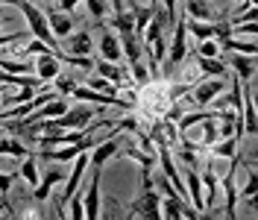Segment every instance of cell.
<instances>
[{
  "mask_svg": "<svg viewBox=\"0 0 258 220\" xmlns=\"http://www.w3.org/2000/svg\"><path fill=\"white\" fill-rule=\"evenodd\" d=\"M21 15L27 18V27H30V32L38 38V41H44L53 53H56V59H59V53H62V47H59V38L50 32V24H47V15L32 3V0H21Z\"/></svg>",
  "mask_w": 258,
  "mask_h": 220,
  "instance_id": "1",
  "label": "cell"
},
{
  "mask_svg": "<svg viewBox=\"0 0 258 220\" xmlns=\"http://www.w3.org/2000/svg\"><path fill=\"white\" fill-rule=\"evenodd\" d=\"M126 214H144V217H161V194L153 185L150 168H141V197L126 208Z\"/></svg>",
  "mask_w": 258,
  "mask_h": 220,
  "instance_id": "2",
  "label": "cell"
},
{
  "mask_svg": "<svg viewBox=\"0 0 258 220\" xmlns=\"http://www.w3.org/2000/svg\"><path fill=\"white\" fill-rule=\"evenodd\" d=\"M185 56H188V30H185V18H179V21H173V38L167 47V62H161L164 77H170V71L185 62Z\"/></svg>",
  "mask_w": 258,
  "mask_h": 220,
  "instance_id": "3",
  "label": "cell"
},
{
  "mask_svg": "<svg viewBox=\"0 0 258 220\" xmlns=\"http://www.w3.org/2000/svg\"><path fill=\"white\" fill-rule=\"evenodd\" d=\"M97 109L94 106H85V103H74V106H68V112L64 115H59V118H53V124L59 126V129H85V126L94 121Z\"/></svg>",
  "mask_w": 258,
  "mask_h": 220,
  "instance_id": "4",
  "label": "cell"
},
{
  "mask_svg": "<svg viewBox=\"0 0 258 220\" xmlns=\"http://www.w3.org/2000/svg\"><path fill=\"white\" fill-rule=\"evenodd\" d=\"M161 217H170V220H179V217H200V211L194 208L191 203H185V197L176 194V191H170V194H164L161 197Z\"/></svg>",
  "mask_w": 258,
  "mask_h": 220,
  "instance_id": "5",
  "label": "cell"
},
{
  "mask_svg": "<svg viewBox=\"0 0 258 220\" xmlns=\"http://www.w3.org/2000/svg\"><path fill=\"white\" fill-rule=\"evenodd\" d=\"M223 88H226V79L206 77L200 85H194V91H191L194 106H211V100H214L217 94H223Z\"/></svg>",
  "mask_w": 258,
  "mask_h": 220,
  "instance_id": "6",
  "label": "cell"
},
{
  "mask_svg": "<svg viewBox=\"0 0 258 220\" xmlns=\"http://www.w3.org/2000/svg\"><path fill=\"white\" fill-rule=\"evenodd\" d=\"M64 176H68V173H64L62 161H53V168H50V171L44 173L41 179H38V185L32 188V200H35V203H44V200H47V194H50V191L56 188L59 182H64Z\"/></svg>",
  "mask_w": 258,
  "mask_h": 220,
  "instance_id": "7",
  "label": "cell"
},
{
  "mask_svg": "<svg viewBox=\"0 0 258 220\" xmlns=\"http://www.w3.org/2000/svg\"><path fill=\"white\" fill-rule=\"evenodd\" d=\"M91 71H97L100 77H106V79L114 85V88H117V91H120V88H132V77H129V74H126V71H123L117 62L94 59V68H91Z\"/></svg>",
  "mask_w": 258,
  "mask_h": 220,
  "instance_id": "8",
  "label": "cell"
},
{
  "mask_svg": "<svg viewBox=\"0 0 258 220\" xmlns=\"http://www.w3.org/2000/svg\"><path fill=\"white\" fill-rule=\"evenodd\" d=\"M71 97L80 100V103H97V106H132V103H123L117 94H103V91H94L88 85H77L71 91Z\"/></svg>",
  "mask_w": 258,
  "mask_h": 220,
  "instance_id": "9",
  "label": "cell"
},
{
  "mask_svg": "<svg viewBox=\"0 0 258 220\" xmlns=\"http://www.w3.org/2000/svg\"><path fill=\"white\" fill-rule=\"evenodd\" d=\"M100 179H103V173H100V168H94V173H91V182H88V191L82 194L85 217H91V220L100 217V203H103V197H100Z\"/></svg>",
  "mask_w": 258,
  "mask_h": 220,
  "instance_id": "10",
  "label": "cell"
},
{
  "mask_svg": "<svg viewBox=\"0 0 258 220\" xmlns=\"http://www.w3.org/2000/svg\"><path fill=\"white\" fill-rule=\"evenodd\" d=\"M62 41H64V47H68L71 56H91V53H94V38H91L88 30L71 32V35H64Z\"/></svg>",
  "mask_w": 258,
  "mask_h": 220,
  "instance_id": "11",
  "label": "cell"
},
{
  "mask_svg": "<svg viewBox=\"0 0 258 220\" xmlns=\"http://www.w3.org/2000/svg\"><path fill=\"white\" fill-rule=\"evenodd\" d=\"M185 188L191 191V205L200 211V214H206V203H203V179H200L197 164H185Z\"/></svg>",
  "mask_w": 258,
  "mask_h": 220,
  "instance_id": "12",
  "label": "cell"
},
{
  "mask_svg": "<svg viewBox=\"0 0 258 220\" xmlns=\"http://www.w3.org/2000/svg\"><path fill=\"white\" fill-rule=\"evenodd\" d=\"M226 65L235 71V77L241 82H249L255 77V56H246V53H235V56H226Z\"/></svg>",
  "mask_w": 258,
  "mask_h": 220,
  "instance_id": "13",
  "label": "cell"
},
{
  "mask_svg": "<svg viewBox=\"0 0 258 220\" xmlns=\"http://www.w3.org/2000/svg\"><path fill=\"white\" fill-rule=\"evenodd\" d=\"M59 71H62V62L56 59V53H53V50L38 53V59H35V77L41 79V82H50Z\"/></svg>",
  "mask_w": 258,
  "mask_h": 220,
  "instance_id": "14",
  "label": "cell"
},
{
  "mask_svg": "<svg viewBox=\"0 0 258 220\" xmlns=\"http://www.w3.org/2000/svg\"><path fill=\"white\" fill-rule=\"evenodd\" d=\"M47 24H50V32L62 41L64 35H71L74 32V18L71 12H62V9H50L47 12Z\"/></svg>",
  "mask_w": 258,
  "mask_h": 220,
  "instance_id": "15",
  "label": "cell"
},
{
  "mask_svg": "<svg viewBox=\"0 0 258 220\" xmlns=\"http://www.w3.org/2000/svg\"><path fill=\"white\" fill-rule=\"evenodd\" d=\"M100 56L106 59V62H117L123 59V50H120V38L114 35V30H106L100 35Z\"/></svg>",
  "mask_w": 258,
  "mask_h": 220,
  "instance_id": "16",
  "label": "cell"
},
{
  "mask_svg": "<svg viewBox=\"0 0 258 220\" xmlns=\"http://www.w3.org/2000/svg\"><path fill=\"white\" fill-rule=\"evenodd\" d=\"M185 18L191 21H217V12L211 6V0H185Z\"/></svg>",
  "mask_w": 258,
  "mask_h": 220,
  "instance_id": "17",
  "label": "cell"
},
{
  "mask_svg": "<svg viewBox=\"0 0 258 220\" xmlns=\"http://www.w3.org/2000/svg\"><path fill=\"white\" fill-rule=\"evenodd\" d=\"M238 144H241V138H235V135L217 138V141L206 150V156L209 158H232V156H238Z\"/></svg>",
  "mask_w": 258,
  "mask_h": 220,
  "instance_id": "18",
  "label": "cell"
},
{
  "mask_svg": "<svg viewBox=\"0 0 258 220\" xmlns=\"http://www.w3.org/2000/svg\"><path fill=\"white\" fill-rule=\"evenodd\" d=\"M197 68H200L206 77L226 79V74H229V65H226L223 56H197Z\"/></svg>",
  "mask_w": 258,
  "mask_h": 220,
  "instance_id": "19",
  "label": "cell"
},
{
  "mask_svg": "<svg viewBox=\"0 0 258 220\" xmlns=\"http://www.w3.org/2000/svg\"><path fill=\"white\" fill-rule=\"evenodd\" d=\"M114 156L132 158V161H138L141 168H153V161H156V153H150V150H138L135 144H117V153H114Z\"/></svg>",
  "mask_w": 258,
  "mask_h": 220,
  "instance_id": "20",
  "label": "cell"
},
{
  "mask_svg": "<svg viewBox=\"0 0 258 220\" xmlns=\"http://www.w3.org/2000/svg\"><path fill=\"white\" fill-rule=\"evenodd\" d=\"M120 50H123V56H126V62H138L141 56H144V44H141V35H135V32H123L120 35Z\"/></svg>",
  "mask_w": 258,
  "mask_h": 220,
  "instance_id": "21",
  "label": "cell"
},
{
  "mask_svg": "<svg viewBox=\"0 0 258 220\" xmlns=\"http://www.w3.org/2000/svg\"><path fill=\"white\" fill-rule=\"evenodd\" d=\"M220 44V53H246V56H255L258 47H255V41L249 38V41H243L241 35L235 38V35H229V38H223V41H217Z\"/></svg>",
  "mask_w": 258,
  "mask_h": 220,
  "instance_id": "22",
  "label": "cell"
},
{
  "mask_svg": "<svg viewBox=\"0 0 258 220\" xmlns=\"http://www.w3.org/2000/svg\"><path fill=\"white\" fill-rule=\"evenodd\" d=\"M18 176H21L30 188L38 185V179H41V176H38V156H35V153H27V156L21 158V171H18Z\"/></svg>",
  "mask_w": 258,
  "mask_h": 220,
  "instance_id": "23",
  "label": "cell"
},
{
  "mask_svg": "<svg viewBox=\"0 0 258 220\" xmlns=\"http://www.w3.org/2000/svg\"><path fill=\"white\" fill-rule=\"evenodd\" d=\"M109 27L117 30L120 35H123V32H135V12H132V9H120V12H114V15L109 18Z\"/></svg>",
  "mask_w": 258,
  "mask_h": 220,
  "instance_id": "24",
  "label": "cell"
},
{
  "mask_svg": "<svg viewBox=\"0 0 258 220\" xmlns=\"http://www.w3.org/2000/svg\"><path fill=\"white\" fill-rule=\"evenodd\" d=\"M27 153H30V150H27V144L21 141V138H6V135H0V156L24 158Z\"/></svg>",
  "mask_w": 258,
  "mask_h": 220,
  "instance_id": "25",
  "label": "cell"
},
{
  "mask_svg": "<svg viewBox=\"0 0 258 220\" xmlns=\"http://www.w3.org/2000/svg\"><path fill=\"white\" fill-rule=\"evenodd\" d=\"M50 82H53V91H56V94H62V97H71V91L80 85V82L71 77V74H62V71H59L56 77L50 79Z\"/></svg>",
  "mask_w": 258,
  "mask_h": 220,
  "instance_id": "26",
  "label": "cell"
},
{
  "mask_svg": "<svg viewBox=\"0 0 258 220\" xmlns=\"http://www.w3.org/2000/svg\"><path fill=\"white\" fill-rule=\"evenodd\" d=\"M85 9H88V15L94 18L97 24H103L109 12H112V3L109 0H85Z\"/></svg>",
  "mask_w": 258,
  "mask_h": 220,
  "instance_id": "27",
  "label": "cell"
},
{
  "mask_svg": "<svg viewBox=\"0 0 258 220\" xmlns=\"http://www.w3.org/2000/svg\"><path fill=\"white\" fill-rule=\"evenodd\" d=\"M255 191H258V173H255V168H249V176H246V185L241 188V194L238 197H243L246 203L255 208Z\"/></svg>",
  "mask_w": 258,
  "mask_h": 220,
  "instance_id": "28",
  "label": "cell"
},
{
  "mask_svg": "<svg viewBox=\"0 0 258 220\" xmlns=\"http://www.w3.org/2000/svg\"><path fill=\"white\" fill-rule=\"evenodd\" d=\"M129 71H132V85H138V88H141V85H147V82H150V68H147L141 59L129 65Z\"/></svg>",
  "mask_w": 258,
  "mask_h": 220,
  "instance_id": "29",
  "label": "cell"
},
{
  "mask_svg": "<svg viewBox=\"0 0 258 220\" xmlns=\"http://www.w3.org/2000/svg\"><path fill=\"white\" fill-rule=\"evenodd\" d=\"M85 85H88V88H94V91H103V94H117V88H114L106 77H100V74L88 77V79H85Z\"/></svg>",
  "mask_w": 258,
  "mask_h": 220,
  "instance_id": "30",
  "label": "cell"
},
{
  "mask_svg": "<svg viewBox=\"0 0 258 220\" xmlns=\"http://www.w3.org/2000/svg\"><path fill=\"white\" fill-rule=\"evenodd\" d=\"M194 56H223V53H220V44H217V38H206V41H197V50H194Z\"/></svg>",
  "mask_w": 258,
  "mask_h": 220,
  "instance_id": "31",
  "label": "cell"
},
{
  "mask_svg": "<svg viewBox=\"0 0 258 220\" xmlns=\"http://www.w3.org/2000/svg\"><path fill=\"white\" fill-rule=\"evenodd\" d=\"M21 38H27V32L24 30H15V32H0V47H9V44H15Z\"/></svg>",
  "mask_w": 258,
  "mask_h": 220,
  "instance_id": "32",
  "label": "cell"
},
{
  "mask_svg": "<svg viewBox=\"0 0 258 220\" xmlns=\"http://www.w3.org/2000/svg\"><path fill=\"white\" fill-rule=\"evenodd\" d=\"M15 173H3L0 171V197H6V194H9V188H12V185H15Z\"/></svg>",
  "mask_w": 258,
  "mask_h": 220,
  "instance_id": "33",
  "label": "cell"
},
{
  "mask_svg": "<svg viewBox=\"0 0 258 220\" xmlns=\"http://www.w3.org/2000/svg\"><path fill=\"white\" fill-rule=\"evenodd\" d=\"M80 3H82V0H59V9H62V12H74Z\"/></svg>",
  "mask_w": 258,
  "mask_h": 220,
  "instance_id": "34",
  "label": "cell"
},
{
  "mask_svg": "<svg viewBox=\"0 0 258 220\" xmlns=\"http://www.w3.org/2000/svg\"><path fill=\"white\" fill-rule=\"evenodd\" d=\"M0 6H21V0H0Z\"/></svg>",
  "mask_w": 258,
  "mask_h": 220,
  "instance_id": "35",
  "label": "cell"
},
{
  "mask_svg": "<svg viewBox=\"0 0 258 220\" xmlns=\"http://www.w3.org/2000/svg\"><path fill=\"white\" fill-rule=\"evenodd\" d=\"M150 6H153V9H161V0H150Z\"/></svg>",
  "mask_w": 258,
  "mask_h": 220,
  "instance_id": "36",
  "label": "cell"
},
{
  "mask_svg": "<svg viewBox=\"0 0 258 220\" xmlns=\"http://www.w3.org/2000/svg\"><path fill=\"white\" fill-rule=\"evenodd\" d=\"M3 24H6V21H3V18H0V30H3Z\"/></svg>",
  "mask_w": 258,
  "mask_h": 220,
  "instance_id": "37",
  "label": "cell"
},
{
  "mask_svg": "<svg viewBox=\"0 0 258 220\" xmlns=\"http://www.w3.org/2000/svg\"><path fill=\"white\" fill-rule=\"evenodd\" d=\"M3 97H6V94H0V106H3Z\"/></svg>",
  "mask_w": 258,
  "mask_h": 220,
  "instance_id": "38",
  "label": "cell"
},
{
  "mask_svg": "<svg viewBox=\"0 0 258 220\" xmlns=\"http://www.w3.org/2000/svg\"><path fill=\"white\" fill-rule=\"evenodd\" d=\"M238 3H241V0H238Z\"/></svg>",
  "mask_w": 258,
  "mask_h": 220,
  "instance_id": "39",
  "label": "cell"
}]
</instances>
